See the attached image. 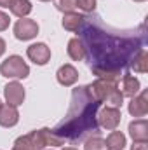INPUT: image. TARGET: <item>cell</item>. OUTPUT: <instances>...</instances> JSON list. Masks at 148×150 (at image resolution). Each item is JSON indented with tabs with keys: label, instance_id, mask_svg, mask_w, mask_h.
Instances as JSON below:
<instances>
[{
	"label": "cell",
	"instance_id": "obj_20",
	"mask_svg": "<svg viewBox=\"0 0 148 150\" xmlns=\"http://www.w3.org/2000/svg\"><path fill=\"white\" fill-rule=\"evenodd\" d=\"M56 7H58V11H61V12H75V9H77V0H58Z\"/></svg>",
	"mask_w": 148,
	"mask_h": 150
},
{
	"label": "cell",
	"instance_id": "obj_30",
	"mask_svg": "<svg viewBox=\"0 0 148 150\" xmlns=\"http://www.w3.org/2000/svg\"><path fill=\"white\" fill-rule=\"evenodd\" d=\"M0 105H2V100H0Z\"/></svg>",
	"mask_w": 148,
	"mask_h": 150
},
{
	"label": "cell",
	"instance_id": "obj_28",
	"mask_svg": "<svg viewBox=\"0 0 148 150\" xmlns=\"http://www.w3.org/2000/svg\"><path fill=\"white\" fill-rule=\"evenodd\" d=\"M38 2H51V0H38Z\"/></svg>",
	"mask_w": 148,
	"mask_h": 150
},
{
	"label": "cell",
	"instance_id": "obj_19",
	"mask_svg": "<svg viewBox=\"0 0 148 150\" xmlns=\"http://www.w3.org/2000/svg\"><path fill=\"white\" fill-rule=\"evenodd\" d=\"M84 150H106V143L101 136H89L84 143Z\"/></svg>",
	"mask_w": 148,
	"mask_h": 150
},
{
	"label": "cell",
	"instance_id": "obj_21",
	"mask_svg": "<svg viewBox=\"0 0 148 150\" xmlns=\"http://www.w3.org/2000/svg\"><path fill=\"white\" fill-rule=\"evenodd\" d=\"M98 5V0H77V7L82 12H94Z\"/></svg>",
	"mask_w": 148,
	"mask_h": 150
},
{
	"label": "cell",
	"instance_id": "obj_23",
	"mask_svg": "<svg viewBox=\"0 0 148 150\" xmlns=\"http://www.w3.org/2000/svg\"><path fill=\"white\" fill-rule=\"evenodd\" d=\"M131 150H148V145H147V142H134Z\"/></svg>",
	"mask_w": 148,
	"mask_h": 150
},
{
	"label": "cell",
	"instance_id": "obj_18",
	"mask_svg": "<svg viewBox=\"0 0 148 150\" xmlns=\"http://www.w3.org/2000/svg\"><path fill=\"white\" fill-rule=\"evenodd\" d=\"M9 11L16 18H26L32 12V2L30 0H11Z\"/></svg>",
	"mask_w": 148,
	"mask_h": 150
},
{
	"label": "cell",
	"instance_id": "obj_29",
	"mask_svg": "<svg viewBox=\"0 0 148 150\" xmlns=\"http://www.w3.org/2000/svg\"><path fill=\"white\" fill-rule=\"evenodd\" d=\"M134 2H145V0H134Z\"/></svg>",
	"mask_w": 148,
	"mask_h": 150
},
{
	"label": "cell",
	"instance_id": "obj_17",
	"mask_svg": "<svg viewBox=\"0 0 148 150\" xmlns=\"http://www.w3.org/2000/svg\"><path fill=\"white\" fill-rule=\"evenodd\" d=\"M105 143H106V150H122L127 145V140H125V134L122 131H115L113 129L106 136Z\"/></svg>",
	"mask_w": 148,
	"mask_h": 150
},
{
	"label": "cell",
	"instance_id": "obj_22",
	"mask_svg": "<svg viewBox=\"0 0 148 150\" xmlns=\"http://www.w3.org/2000/svg\"><path fill=\"white\" fill-rule=\"evenodd\" d=\"M9 25H11V18H9V14H5L4 11H0V32L7 30Z\"/></svg>",
	"mask_w": 148,
	"mask_h": 150
},
{
	"label": "cell",
	"instance_id": "obj_15",
	"mask_svg": "<svg viewBox=\"0 0 148 150\" xmlns=\"http://www.w3.org/2000/svg\"><path fill=\"white\" fill-rule=\"evenodd\" d=\"M66 52H68V56L73 59V61H82L84 58H85V47H84V42H82V38L78 37H73L68 40V47H66Z\"/></svg>",
	"mask_w": 148,
	"mask_h": 150
},
{
	"label": "cell",
	"instance_id": "obj_26",
	"mask_svg": "<svg viewBox=\"0 0 148 150\" xmlns=\"http://www.w3.org/2000/svg\"><path fill=\"white\" fill-rule=\"evenodd\" d=\"M9 4H11V0H0V7H7L9 9Z\"/></svg>",
	"mask_w": 148,
	"mask_h": 150
},
{
	"label": "cell",
	"instance_id": "obj_6",
	"mask_svg": "<svg viewBox=\"0 0 148 150\" xmlns=\"http://www.w3.org/2000/svg\"><path fill=\"white\" fill-rule=\"evenodd\" d=\"M38 23L35 19H30V18H19L14 25V37L18 40H32L38 35Z\"/></svg>",
	"mask_w": 148,
	"mask_h": 150
},
{
	"label": "cell",
	"instance_id": "obj_8",
	"mask_svg": "<svg viewBox=\"0 0 148 150\" xmlns=\"http://www.w3.org/2000/svg\"><path fill=\"white\" fill-rule=\"evenodd\" d=\"M4 96H5V101L9 105H12V107L18 108V107L23 105V101L26 98V91H25V87L18 80H12V82H9L4 87Z\"/></svg>",
	"mask_w": 148,
	"mask_h": 150
},
{
	"label": "cell",
	"instance_id": "obj_25",
	"mask_svg": "<svg viewBox=\"0 0 148 150\" xmlns=\"http://www.w3.org/2000/svg\"><path fill=\"white\" fill-rule=\"evenodd\" d=\"M5 49H7V44H5V40L0 37V58L4 56V52H5Z\"/></svg>",
	"mask_w": 148,
	"mask_h": 150
},
{
	"label": "cell",
	"instance_id": "obj_5",
	"mask_svg": "<svg viewBox=\"0 0 148 150\" xmlns=\"http://www.w3.org/2000/svg\"><path fill=\"white\" fill-rule=\"evenodd\" d=\"M120 120H122V112H120V108H115V107H108L106 105V107H103L99 112L96 113L98 126L103 127V129H106V131L117 129L118 124H120Z\"/></svg>",
	"mask_w": 148,
	"mask_h": 150
},
{
	"label": "cell",
	"instance_id": "obj_12",
	"mask_svg": "<svg viewBox=\"0 0 148 150\" xmlns=\"http://www.w3.org/2000/svg\"><path fill=\"white\" fill-rule=\"evenodd\" d=\"M19 122V112L16 107L9 103L0 105V126L2 127H14Z\"/></svg>",
	"mask_w": 148,
	"mask_h": 150
},
{
	"label": "cell",
	"instance_id": "obj_7",
	"mask_svg": "<svg viewBox=\"0 0 148 150\" xmlns=\"http://www.w3.org/2000/svg\"><path fill=\"white\" fill-rule=\"evenodd\" d=\"M26 56L38 67H44L51 61V47L44 42H35L26 49Z\"/></svg>",
	"mask_w": 148,
	"mask_h": 150
},
{
	"label": "cell",
	"instance_id": "obj_9",
	"mask_svg": "<svg viewBox=\"0 0 148 150\" xmlns=\"http://www.w3.org/2000/svg\"><path fill=\"white\" fill-rule=\"evenodd\" d=\"M129 113L132 117H145L148 113V93L147 89H143L140 94H136L134 98H131L129 101V107H127Z\"/></svg>",
	"mask_w": 148,
	"mask_h": 150
},
{
	"label": "cell",
	"instance_id": "obj_16",
	"mask_svg": "<svg viewBox=\"0 0 148 150\" xmlns=\"http://www.w3.org/2000/svg\"><path fill=\"white\" fill-rule=\"evenodd\" d=\"M131 67H132V70L134 72H138V74H147L148 72V52L147 49H138V52L132 56V59H131Z\"/></svg>",
	"mask_w": 148,
	"mask_h": 150
},
{
	"label": "cell",
	"instance_id": "obj_4",
	"mask_svg": "<svg viewBox=\"0 0 148 150\" xmlns=\"http://www.w3.org/2000/svg\"><path fill=\"white\" fill-rule=\"evenodd\" d=\"M0 74L5 79H12V80H21V79H26L30 75V67L26 65V61L18 56V54H12L9 58H5L0 65Z\"/></svg>",
	"mask_w": 148,
	"mask_h": 150
},
{
	"label": "cell",
	"instance_id": "obj_3",
	"mask_svg": "<svg viewBox=\"0 0 148 150\" xmlns=\"http://www.w3.org/2000/svg\"><path fill=\"white\" fill-rule=\"evenodd\" d=\"M21 142L28 147V150H45L47 147H61L65 145V140L59 138L52 129L49 127H42L35 129L25 136H19Z\"/></svg>",
	"mask_w": 148,
	"mask_h": 150
},
{
	"label": "cell",
	"instance_id": "obj_1",
	"mask_svg": "<svg viewBox=\"0 0 148 150\" xmlns=\"http://www.w3.org/2000/svg\"><path fill=\"white\" fill-rule=\"evenodd\" d=\"M99 103L89 94L87 86L77 87L72 93V107L66 113V119L58 124L52 131L66 140H84L87 134L98 133V122H96V110Z\"/></svg>",
	"mask_w": 148,
	"mask_h": 150
},
{
	"label": "cell",
	"instance_id": "obj_11",
	"mask_svg": "<svg viewBox=\"0 0 148 150\" xmlns=\"http://www.w3.org/2000/svg\"><path fill=\"white\" fill-rule=\"evenodd\" d=\"M127 131L132 142H148V122L145 119H134L129 122Z\"/></svg>",
	"mask_w": 148,
	"mask_h": 150
},
{
	"label": "cell",
	"instance_id": "obj_2",
	"mask_svg": "<svg viewBox=\"0 0 148 150\" xmlns=\"http://www.w3.org/2000/svg\"><path fill=\"white\" fill-rule=\"evenodd\" d=\"M87 89H89V94L98 103H106L108 107H115V108H120L124 103V96L118 89V84L115 82L96 79L92 84L87 86Z\"/></svg>",
	"mask_w": 148,
	"mask_h": 150
},
{
	"label": "cell",
	"instance_id": "obj_31",
	"mask_svg": "<svg viewBox=\"0 0 148 150\" xmlns=\"http://www.w3.org/2000/svg\"><path fill=\"white\" fill-rule=\"evenodd\" d=\"M49 150H51V149H49Z\"/></svg>",
	"mask_w": 148,
	"mask_h": 150
},
{
	"label": "cell",
	"instance_id": "obj_27",
	"mask_svg": "<svg viewBox=\"0 0 148 150\" xmlns=\"http://www.w3.org/2000/svg\"><path fill=\"white\" fill-rule=\"evenodd\" d=\"M61 150H78V149H75V147H65V149H61Z\"/></svg>",
	"mask_w": 148,
	"mask_h": 150
},
{
	"label": "cell",
	"instance_id": "obj_14",
	"mask_svg": "<svg viewBox=\"0 0 148 150\" xmlns=\"http://www.w3.org/2000/svg\"><path fill=\"white\" fill-rule=\"evenodd\" d=\"M85 19L87 18L82 16V14H78V12H65V16L61 19V25H63V28L66 32H78L84 26Z\"/></svg>",
	"mask_w": 148,
	"mask_h": 150
},
{
	"label": "cell",
	"instance_id": "obj_10",
	"mask_svg": "<svg viewBox=\"0 0 148 150\" xmlns=\"http://www.w3.org/2000/svg\"><path fill=\"white\" fill-rule=\"evenodd\" d=\"M56 80H58L61 86L70 87V86L77 84V80H78V72H77V68H75L73 65L66 63V65H63V67L58 68V72H56Z\"/></svg>",
	"mask_w": 148,
	"mask_h": 150
},
{
	"label": "cell",
	"instance_id": "obj_13",
	"mask_svg": "<svg viewBox=\"0 0 148 150\" xmlns=\"http://www.w3.org/2000/svg\"><path fill=\"white\" fill-rule=\"evenodd\" d=\"M124 98H134L141 91V84L134 75L124 74L122 75V87H118Z\"/></svg>",
	"mask_w": 148,
	"mask_h": 150
},
{
	"label": "cell",
	"instance_id": "obj_24",
	"mask_svg": "<svg viewBox=\"0 0 148 150\" xmlns=\"http://www.w3.org/2000/svg\"><path fill=\"white\" fill-rule=\"evenodd\" d=\"M12 150H28V147L21 142V138H18V140L14 142V145H12Z\"/></svg>",
	"mask_w": 148,
	"mask_h": 150
}]
</instances>
